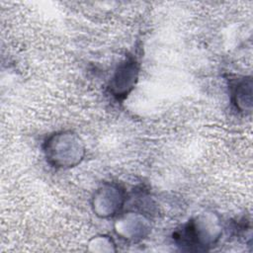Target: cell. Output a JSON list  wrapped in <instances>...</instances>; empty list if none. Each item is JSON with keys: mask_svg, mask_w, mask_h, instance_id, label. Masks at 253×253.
Returning a JSON list of instances; mask_svg holds the SVG:
<instances>
[{"mask_svg": "<svg viewBox=\"0 0 253 253\" xmlns=\"http://www.w3.org/2000/svg\"><path fill=\"white\" fill-rule=\"evenodd\" d=\"M46 161L56 168H71L79 164L85 154L81 138L71 130H62L48 136L43 144Z\"/></svg>", "mask_w": 253, "mask_h": 253, "instance_id": "6da1fadb", "label": "cell"}, {"mask_svg": "<svg viewBox=\"0 0 253 253\" xmlns=\"http://www.w3.org/2000/svg\"><path fill=\"white\" fill-rule=\"evenodd\" d=\"M137 61L128 56L117 68L115 75L111 79L109 89L117 99H125L134 88L138 78Z\"/></svg>", "mask_w": 253, "mask_h": 253, "instance_id": "7a4b0ae2", "label": "cell"}, {"mask_svg": "<svg viewBox=\"0 0 253 253\" xmlns=\"http://www.w3.org/2000/svg\"><path fill=\"white\" fill-rule=\"evenodd\" d=\"M125 200V192L120 186L105 185L93 197L94 211L102 217H112L121 211Z\"/></svg>", "mask_w": 253, "mask_h": 253, "instance_id": "3957f363", "label": "cell"}, {"mask_svg": "<svg viewBox=\"0 0 253 253\" xmlns=\"http://www.w3.org/2000/svg\"><path fill=\"white\" fill-rule=\"evenodd\" d=\"M232 103L240 112H250L252 107V80L243 78L234 85Z\"/></svg>", "mask_w": 253, "mask_h": 253, "instance_id": "277c9868", "label": "cell"}]
</instances>
